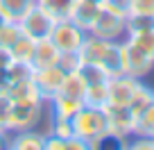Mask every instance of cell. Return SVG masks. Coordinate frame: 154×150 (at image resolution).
I'll return each instance as SVG.
<instances>
[{"label":"cell","mask_w":154,"mask_h":150,"mask_svg":"<svg viewBox=\"0 0 154 150\" xmlns=\"http://www.w3.org/2000/svg\"><path fill=\"white\" fill-rule=\"evenodd\" d=\"M79 57L82 62H93L100 64L109 78L122 73V64H120V41H109V39H100L95 34H86L82 48H79Z\"/></svg>","instance_id":"1"},{"label":"cell","mask_w":154,"mask_h":150,"mask_svg":"<svg viewBox=\"0 0 154 150\" xmlns=\"http://www.w3.org/2000/svg\"><path fill=\"white\" fill-rule=\"evenodd\" d=\"M72 132H75V136H79L82 141H86L88 150L100 148V145L106 141V136H109L104 109L82 105V109L72 116Z\"/></svg>","instance_id":"2"},{"label":"cell","mask_w":154,"mask_h":150,"mask_svg":"<svg viewBox=\"0 0 154 150\" xmlns=\"http://www.w3.org/2000/svg\"><path fill=\"white\" fill-rule=\"evenodd\" d=\"M104 116H106V141L120 143V148H127L129 136H134V127H136V116L131 114V109L127 105H113L106 102L104 107Z\"/></svg>","instance_id":"3"},{"label":"cell","mask_w":154,"mask_h":150,"mask_svg":"<svg viewBox=\"0 0 154 150\" xmlns=\"http://www.w3.org/2000/svg\"><path fill=\"white\" fill-rule=\"evenodd\" d=\"M45 100L32 98V100H16L11 105V118H9V132H20L29 127H38L43 118Z\"/></svg>","instance_id":"4"},{"label":"cell","mask_w":154,"mask_h":150,"mask_svg":"<svg viewBox=\"0 0 154 150\" xmlns=\"http://www.w3.org/2000/svg\"><path fill=\"white\" fill-rule=\"evenodd\" d=\"M86 34H88L86 30L79 27L72 18H61V21H54L50 39L59 48V53H79Z\"/></svg>","instance_id":"5"},{"label":"cell","mask_w":154,"mask_h":150,"mask_svg":"<svg viewBox=\"0 0 154 150\" xmlns=\"http://www.w3.org/2000/svg\"><path fill=\"white\" fill-rule=\"evenodd\" d=\"M120 64H122V73H127L136 80L147 78L154 71V59H149L145 53H140L129 39L120 41Z\"/></svg>","instance_id":"6"},{"label":"cell","mask_w":154,"mask_h":150,"mask_svg":"<svg viewBox=\"0 0 154 150\" xmlns=\"http://www.w3.org/2000/svg\"><path fill=\"white\" fill-rule=\"evenodd\" d=\"M88 34H95L100 39H109V41H122L127 37V18L102 7L100 16H97V21L91 25Z\"/></svg>","instance_id":"7"},{"label":"cell","mask_w":154,"mask_h":150,"mask_svg":"<svg viewBox=\"0 0 154 150\" xmlns=\"http://www.w3.org/2000/svg\"><path fill=\"white\" fill-rule=\"evenodd\" d=\"M18 25L27 37H32V39H45V37H50V32H52L54 18L43 9V7H38L36 2H34V5L25 11V16L18 21Z\"/></svg>","instance_id":"8"},{"label":"cell","mask_w":154,"mask_h":150,"mask_svg":"<svg viewBox=\"0 0 154 150\" xmlns=\"http://www.w3.org/2000/svg\"><path fill=\"white\" fill-rule=\"evenodd\" d=\"M63 75H66V71H63L59 64L57 66H48V68H34L32 71V82H34V87H36L38 96L43 98V100H50L54 93H59Z\"/></svg>","instance_id":"9"},{"label":"cell","mask_w":154,"mask_h":150,"mask_svg":"<svg viewBox=\"0 0 154 150\" xmlns=\"http://www.w3.org/2000/svg\"><path fill=\"white\" fill-rule=\"evenodd\" d=\"M106 84H109V102H113V105H129V100L136 93L140 80L131 78L127 73H118V75L109 78Z\"/></svg>","instance_id":"10"},{"label":"cell","mask_w":154,"mask_h":150,"mask_svg":"<svg viewBox=\"0 0 154 150\" xmlns=\"http://www.w3.org/2000/svg\"><path fill=\"white\" fill-rule=\"evenodd\" d=\"M59 57H61V53H59V48L52 43L50 37H45V39H36V48H34L32 62H29V64H32V71H34V68L57 66Z\"/></svg>","instance_id":"11"},{"label":"cell","mask_w":154,"mask_h":150,"mask_svg":"<svg viewBox=\"0 0 154 150\" xmlns=\"http://www.w3.org/2000/svg\"><path fill=\"white\" fill-rule=\"evenodd\" d=\"M43 143H45V134L38 127L11 132V136H9L11 150H43Z\"/></svg>","instance_id":"12"},{"label":"cell","mask_w":154,"mask_h":150,"mask_svg":"<svg viewBox=\"0 0 154 150\" xmlns=\"http://www.w3.org/2000/svg\"><path fill=\"white\" fill-rule=\"evenodd\" d=\"M100 11H102V5L100 2H88V0H77V5H75V9H72V14H70V18L75 21L79 27H84L88 32L91 30V25L97 21V16H100Z\"/></svg>","instance_id":"13"},{"label":"cell","mask_w":154,"mask_h":150,"mask_svg":"<svg viewBox=\"0 0 154 150\" xmlns=\"http://www.w3.org/2000/svg\"><path fill=\"white\" fill-rule=\"evenodd\" d=\"M48 109L57 116H66V118H72L77 111L82 109L84 102L77 100V98H70V96H63V93H54L50 100H45Z\"/></svg>","instance_id":"14"},{"label":"cell","mask_w":154,"mask_h":150,"mask_svg":"<svg viewBox=\"0 0 154 150\" xmlns=\"http://www.w3.org/2000/svg\"><path fill=\"white\" fill-rule=\"evenodd\" d=\"M36 5L43 7L54 21H61V18H70L77 0H36Z\"/></svg>","instance_id":"15"},{"label":"cell","mask_w":154,"mask_h":150,"mask_svg":"<svg viewBox=\"0 0 154 150\" xmlns=\"http://www.w3.org/2000/svg\"><path fill=\"white\" fill-rule=\"evenodd\" d=\"M34 48H36V39L27 37L25 32H20V37L9 46V53H11V59H18V62H32V55H34Z\"/></svg>","instance_id":"16"},{"label":"cell","mask_w":154,"mask_h":150,"mask_svg":"<svg viewBox=\"0 0 154 150\" xmlns=\"http://www.w3.org/2000/svg\"><path fill=\"white\" fill-rule=\"evenodd\" d=\"M7 96L11 98V100H32V98H41L36 91V87H34L32 78H25V80H16V82H9V87H7Z\"/></svg>","instance_id":"17"},{"label":"cell","mask_w":154,"mask_h":150,"mask_svg":"<svg viewBox=\"0 0 154 150\" xmlns=\"http://www.w3.org/2000/svg\"><path fill=\"white\" fill-rule=\"evenodd\" d=\"M152 102H154V87H147V84L140 80L138 89H136V93L131 96V100H129V105H127V107L131 109L134 116H138L140 111H145Z\"/></svg>","instance_id":"18"},{"label":"cell","mask_w":154,"mask_h":150,"mask_svg":"<svg viewBox=\"0 0 154 150\" xmlns=\"http://www.w3.org/2000/svg\"><path fill=\"white\" fill-rule=\"evenodd\" d=\"M109 82V80H106ZM106 82H97V84H88L86 91H84V98L82 102L88 107H104L106 102H109V84Z\"/></svg>","instance_id":"19"},{"label":"cell","mask_w":154,"mask_h":150,"mask_svg":"<svg viewBox=\"0 0 154 150\" xmlns=\"http://www.w3.org/2000/svg\"><path fill=\"white\" fill-rule=\"evenodd\" d=\"M84 91H86V82H84V78H82L77 71H70V73H66V75H63V82H61L59 93L82 100V98H84Z\"/></svg>","instance_id":"20"},{"label":"cell","mask_w":154,"mask_h":150,"mask_svg":"<svg viewBox=\"0 0 154 150\" xmlns=\"http://www.w3.org/2000/svg\"><path fill=\"white\" fill-rule=\"evenodd\" d=\"M36 0H0V11L7 21H20Z\"/></svg>","instance_id":"21"},{"label":"cell","mask_w":154,"mask_h":150,"mask_svg":"<svg viewBox=\"0 0 154 150\" xmlns=\"http://www.w3.org/2000/svg\"><path fill=\"white\" fill-rule=\"evenodd\" d=\"M77 73L84 78L86 87L88 84H97V82H106V80H109V73H106L100 64H93V62H82L79 68H77Z\"/></svg>","instance_id":"22"},{"label":"cell","mask_w":154,"mask_h":150,"mask_svg":"<svg viewBox=\"0 0 154 150\" xmlns=\"http://www.w3.org/2000/svg\"><path fill=\"white\" fill-rule=\"evenodd\" d=\"M129 39L140 53H145L149 59H154V30H143V32H129L125 37Z\"/></svg>","instance_id":"23"},{"label":"cell","mask_w":154,"mask_h":150,"mask_svg":"<svg viewBox=\"0 0 154 150\" xmlns=\"http://www.w3.org/2000/svg\"><path fill=\"white\" fill-rule=\"evenodd\" d=\"M134 134H138V136H154V102L145 111H140L138 116H136Z\"/></svg>","instance_id":"24"},{"label":"cell","mask_w":154,"mask_h":150,"mask_svg":"<svg viewBox=\"0 0 154 150\" xmlns=\"http://www.w3.org/2000/svg\"><path fill=\"white\" fill-rule=\"evenodd\" d=\"M5 73H7V80H9V82H16V80H25V78H32V64H27V62H18V59H11V62L5 66Z\"/></svg>","instance_id":"25"},{"label":"cell","mask_w":154,"mask_h":150,"mask_svg":"<svg viewBox=\"0 0 154 150\" xmlns=\"http://www.w3.org/2000/svg\"><path fill=\"white\" fill-rule=\"evenodd\" d=\"M20 32L23 30H20L18 21H5V23L0 25V46L9 50V46L20 37Z\"/></svg>","instance_id":"26"},{"label":"cell","mask_w":154,"mask_h":150,"mask_svg":"<svg viewBox=\"0 0 154 150\" xmlns=\"http://www.w3.org/2000/svg\"><path fill=\"white\" fill-rule=\"evenodd\" d=\"M154 30V14H129L127 16V34Z\"/></svg>","instance_id":"27"},{"label":"cell","mask_w":154,"mask_h":150,"mask_svg":"<svg viewBox=\"0 0 154 150\" xmlns=\"http://www.w3.org/2000/svg\"><path fill=\"white\" fill-rule=\"evenodd\" d=\"M11 105H14V100L7 96V91H0V127H2V130H9Z\"/></svg>","instance_id":"28"},{"label":"cell","mask_w":154,"mask_h":150,"mask_svg":"<svg viewBox=\"0 0 154 150\" xmlns=\"http://www.w3.org/2000/svg\"><path fill=\"white\" fill-rule=\"evenodd\" d=\"M102 7L109 11H113V14H120V16H129L131 14V0H104L102 2Z\"/></svg>","instance_id":"29"},{"label":"cell","mask_w":154,"mask_h":150,"mask_svg":"<svg viewBox=\"0 0 154 150\" xmlns=\"http://www.w3.org/2000/svg\"><path fill=\"white\" fill-rule=\"evenodd\" d=\"M79 64H82L79 53H61V57H59V66H61L66 73L77 71V68H79Z\"/></svg>","instance_id":"30"},{"label":"cell","mask_w":154,"mask_h":150,"mask_svg":"<svg viewBox=\"0 0 154 150\" xmlns=\"http://www.w3.org/2000/svg\"><path fill=\"white\" fill-rule=\"evenodd\" d=\"M127 148L129 150H154V136H129L127 141Z\"/></svg>","instance_id":"31"},{"label":"cell","mask_w":154,"mask_h":150,"mask_svg":"<svg viewBox=\"0 0 154 150\" xmlns=\"http://www.w3.org/2000/svg\"><path fill=\"white\" fill-rule=\"evenodd\" d=\"M131 14H154V0H131Z\"/></svg>","instance_id":"32"},{"label":"cell","mask_w":154,"mask_h":150,"mask_svg":"<svg viewBox=\"0 0 154 150\" xmlns=\"http://www.w3.org/2000/svg\"><path fill=\"white\" fill-rule=\"evenodd\" d=\"M9 62H11V53H9L7 48H2V46H0V68H5Z\"/></svg>","instance_id":"33"},{"label":"cell","mask_w":154,"mask_h":150,"mask_svg":"<svg viewBox=\"0 0 154 150\" xmlns=\"http://www.w3.org/2000/svg\"><path fill=\"white\" fill-rule=\"evenodd\" d=\"M9 136H11L9 130H2V127H0V150H2V148H9Z\"/></svg>","instance_id":"34"},{"label":"cell","mask_w":154,"mask_h":150,"mask_svg":"<svg viewBox=\"0 0 154 150\" xmlns=\"http://www.w3.org/2000/svg\"><path fill=\"white\" fill-rule=\"evenodd\" d=\"M5 21H7V18H5V16H2V11H0V25L5 23Z\"/></svg>","instance_id":"35"},{"label":"cell","mask_w":154,"mask_h":150,"mask_svg":"<svg viewBox=\"0 0 154 150\" xmlns=\"http://www.w3.org/2000/svg\"><path fill=\"white\" fill-rule=\"evenodd\" d=\"M88 2H100V5H102V2H104V0H88Z\"/></svg>","instance_id":"36"}]
</instances>
